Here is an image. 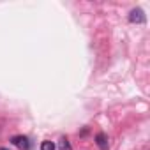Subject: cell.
Masks as SVG:
<instances>
[{
	"label": "cell",
	"mask_w": 150,
	"mask_h": 150,
	"mask_svg": "<svg viewBox=\"0 0 150 150\" xmlns=\"http://www.w3.org/2000/svg\"><path fill=\"white\" fill-rule=\"evenodd\" d=\"M129 21L131 23H145L146 18H145V13L141 9H132L131 14H129Z\"/></svg>",
	"instance_id": "cell-2"
},
{
	"label": "cell",
	"mask_w": 150,
	"mask_h": 150,
	"mask_svg": "<svg viewBox=\"0 0 150 150\" xmlns=\"http://www.w3.org/2000/svg\"><path fill=\"white\" fill-rule=\"evenodd\" d=\"M58 150H71V145H69V139L67 138H62L58 141Z\"/></svg>",
	"instance_id": "cell-5"
},
{
	"label": "cell",
	"mask_w": 150,
	"mask_h": 150,
	"mask_svg": "<svg viewBox=\"0 0 150 150\" xmlns=\"http://www.w3.org/2000/svg\"><path fill=\"white\" fill-rule=\"evenodd\" d=\"M57 146H55V143L53 141H50V139H44L42 143H41V150H55Z\"/></svg>",
	"instance_id": "cell-4"
},
{
	"label": "cell",
	"mask_w": 150,
	"mask_h": 150,
	"mask_svg": "<svg viewBox=\"0 0 150 150\" xmlns=\"http://www.w3.org/2000/svg\"><path fill=\"white\" fill-rule=\"evenodd\" d=\"M11 143L16 145V146L21 148V150H28V148H30V141H28L27 136H13V138H11Z\"/></svg>",
	"instance_id": "cell-1"
},
{
	"label": "cell",
	"mask_w": 150,
	"mask_h": 150,
	"mask_svg": "<svg viewBox=\"0 0 150 150\" xmlns=\"http://www.w3.org/2000/svg\"><path fill=\"white\" fill-rule=\"evenodd\" d=\"M0 150H9V148H6V146H0Z\"/></svg>",
	"instance_id": "cell-6"
},
{
	"label": "cell",
	"mask_w": 150,
	"mask_h": 150,
	"mask_svg": "<svg viewBox=\"0 0 150 150\" xmlns=\"http://www.w3.org/2000/svg\"><path fill=\"white\" fill-rule=\"evenodd\" d=\"M96 145H97L101 150H108V146H110V143H108V136H106L104 132L96 134Z\"/></svg>",
	"instance_id": "cell-3"
}]
</instances>
